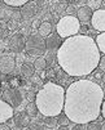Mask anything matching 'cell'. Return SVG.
<instances>
[{"label":"cell","instance_id":"obj_24","mask_svg":"<svg viewBox=\"0 0 105 130\" xmlns=\"http://www.w3.org/2000/svg\"><path fill=\"white\" fill-rule=\"evenodd\" d=\"M59 124H60V126H67L69 125V122H70V120L65 116V115H62V116H60L59 117V121H57Z\"/></svg>","mask_w":105,"mask_h":130},{"label":"cell","instance_id":"obj_34","mask_svg":"<svg viewBox=\"0 0 105 130\" xmlns=\"http://www.w3.org/2000/svg\"><path fill=\"white\" fill-rule=\"evenodd\" d=\"M59 130H69L67 126H59Z\"/></svg>","mask_w":105,"mask_h":130},{"label":"cell","instance_id":"obj_5","mask_svg":"<svg viewBox=\"0 0 105 130\" xmlns=\"http://www.w3.org/2000/svg\"><path fill=\"white\" fill-rule=\"evenodd\" d=\"M25 50L27 52V54L34 55V57H43V54L45 53L47 48H45V39L39 36L38 34H31L29 38L26 39L25 43Z\"/></svg>","mask_w":105,"mask_h":130},{"label":"cell","instance_id":"obj_29","mask_svg":"<svg viewBox=\"0 0 105 130\" xmlns=\"http://www.w3.org/2000/svg\"><path fill=\"white\" fill-rule=\"evenodd\" d=\"M16 26H17V22H16L14 20H10V21L8 22V28H9V30H13Z\"/></svg>","mask_w":105,"mask_h":130},{"label":"cell","instance_id":"obj_4","mask_svg":"<svg viewBox=\"0 0 105 130\" xmlns=\"http://www.w3.org/2000/svg\"><path fill=\"white\" fill-rule=\"evenodd\" d=\"M79 30H80V22L78 21V18L75 15L66 14L60 18L56 25L57 35L61 39H67V38L78 35Z\"/></svg>","mask_w":105,"mask_h":130},{"label":"cell","instance_id":"obj_14","mask_svg":"<svg viewBox=\"0 0 105 130\" xmlns=\"http://www.w3.org/2000/svg\"><path fill=\"white\" fill-rule=\"evenodd\" d=\"M16 125L17 126H24V127H27L30 125V117L26 115V113H18L16 116Z\"/></svg>","mask_w":105,"mask_h":130},{"label":"cell","instance_id":"obj_22","mask_svg":"<svg viewBox=\"0 0 105 130\" xmlns=\"http://www.w3.org/2000/svg\"><path fill=\"white\" fill-rule=\"evenodd\" d=\"M86 7H88L92 12L99 10L101 7V0H88V2H86Z\"/></svg>","mask_w":105,"mask_h":130},{"label":"cell","instance_id":"obj_8","mask_svg":"<svg viewBox=\"0 0 105 130\" xmlns=\"http://www.w3.org/2000/svg\"><path fill=\"white\" fill-rule=\"evenodd\" d=\"M4 101L10 104L12 107H16V106H18L22 101V95H21V93L20 91H17V90H13V89H9L7 91H4Z\"/></svg>","mask_w":105,"mask_h":130},{"label":"cell","instance_id":"obj_18","mask_svg":"<svg viewBox=\"0 0 105 130\" xmlns=\"http://www.w3.org/2000/svg\"><path fill=\"white\" fill-rule=\"evenodd\" d=\"M38 112H39V109H38L37 104H35V102L27 103V106H26V115L29 117H35L38 115Z\"/></svg>","mask_w":105,"mask_h":130},{"label":"cell","instance_id":"obj_26","mask_svg":"<svg viewBox=\"0 0 105 130\" xmlns=\"http://www.w3.org/2000/svg\"><path fill=\"white\" fill-rule=\"evenodd\" d=\"M102 72H105V55H102V57H100V61H99V66H97Z\"/></svg>","mask_w":105,"mask_h":130},{"label":"cell","instance_id":"obj_37","mask_svg":"<svg viewBox=\"0 0 105 130\" xmlns=\"http://www.w3.org/2000/svg\"><path fill=\"white\" fill-rule=\"evenodd\" d=\"M22 130H30V129H29V127H24Z\"/></svg>","mask_w":105,"mask_h":130},{"label":"cell","instance_id":"obj_25","mask_svg":"<svg viewBox=\"0 0 105 130\" xmlns=\"http://www.w3.org/2000/svg\"><path fill=\"white\" fill-rule=\"evenodd\" d=\"M87 130H101V125L96 122H90L87 124Z\"/></svg>","mask_w":105,"mask_h":130},{"label":"cell","instance_id":"obj_36","mask_svg":"<svg viewBox=\"0 0 105 130\" xmlns=\"http://www.w3.org/2000/svg\"><path fill=\"white\" fill-rule=\"evenodd\" d=\"M101 5H102V7H105V0H104V2H101Z\"/></svg>","mask_w":105,"mask_h":130},{"label":"cell","instance_id":"obj_31","mask_svg":"<svg viewBox=\"0 0 105 130\" xmlns=\"http://www.w3.org/2000/svg\"><path fill=\"white\" fill-rule=\"evenodd\" d=\"M100 115H102V117L105 119V99H104V102H102V104H101V111H100Z\"/></svg>","mask_w":105,"mask_h":130},{"label":"cell","instance_id":"obj_33","mask_svg":"<svg viewBox=\"0 0 105 130\" xmlns=\"http://www.w3.org/2000/svg\"><path fill=\"white\" fill-rule=\"evenodd\" d=\"M37 130H51V129H49L48 126H39Z\"/></svg>","mask_w":105,"mask_h":130},{"label":"cell","instance_id":"obj_16","mask_svg":"<svg viewBox=\"0 0 105 130\" xmlns=\"http://www.w3.org/2000/svg\"><path fill=\"white\" fill-rule=\"evenodd\" d=\"M32 66H34V70H37L38 72H42L47 67V59L44 57H39V58H37V59L34 61V64Z\"/></svg>","mask_w":105,"mask_h":130},{"label":"cell","instance_id":"obj_19","mask_svg":"<svg viewBox=\"0 0 105 130\" xmlns=\"http://www.w3.org/2000/svg\"><path fill=\"white\" fill-rule=\"evenodd\" d=\"M13 15V10L10 8H8V5L5 7V4H0V20L3 18H10Z\"/></svg>","mask_w":105,"mask_h":130},{"label":"cell","instance_id":"obj_35","mask_svg":"<svg viewBox=\"0 0 105 130\" xmlns=\"http://www.w3.org/2000/svg\"><path fill=\"white\" fill-rule=\"evenodd\" d=\"M101 129H102V130H105V122H104V125H101Z\"/></svg>","mask_w":105,"mask_h":130},{"label":"cell","instance_id":"obj_3","mask_svg":"<svg viewBox=\"0 0 105 130\" xmlns=\"http://www.w3.org/2000/svg\"><path fill=\"white\" fill-rule=\"evenodd\" d=\"M65 89L55 83H47L35 95V104L45 117H56L64 109Z\"/></svg>","mask_w":105,"mask_h":130},{"label":"cell","instance_id":"obj_21","mask_svg":"<svg viewBox=\"0 0 105 130\" xmlns=\"http://www.w3.org/2000/svg\"><path fill=\"white\" fill-rule=\"evenodd\" d=\"M21 71L26 77H31L34 75V66H31L30 63H24L21 67Z\"/></svg>","mask_w":105,"mask_h":130},{"label":"cell","instance_id":"obj_23","mask_svg":"<svg viewBox=\"0 0 105 130\" xmlns=\"http://www.w3.org/2000/svg\"><path fill=\"white\" fill-rule=\"evenodd\" d=\"M66 8H67V3H66V2H61V3H59V5H57V8H56V13L60 14V13L65 12Z\"/></svg>","mask_w":105,"mask_h":130},{"label":"cell","instance_id":"obj_17","mask_svg":"<svg viewBox=\"0 0 105 130\" xmlns=\"http://www.w3.org/2000/svg\"><path fill=\"white\" fill-rule=\"evenodd\" d=\"M5 5L10 7V8H22L25 7L29 2L27 0H4L3 2Z\"/></svg>","mask_w":105,"mask_h":130},{"label":"cell","instance_id":"obj_28","mask_svg":"<svg viewBox=\"0 0 105 130\" xmlns=\"http://www.w3.org/2000/svg\"><path fill=\"white\" fill-rule=\"evenodd\" d=\"M74 9H75V8H74L72 4H70V5H67V8H66V10H65V12H67V13H69V15H74Z\"/></svg>","mask_w":105,"mask_h":130},{"label":"cell","instance_id":"obj_30","mask_svg":"<svg viewBox=\"0 0 105 130\" xmlns=\"http://www.w3.org/2000/svg\"><path fill=\"white\" fill-rule=\"evenodd\" d=\"M40 23H42V21H40V20H35V21L32 22V27H34L35 30H38V28H39V26H40Z\"/></svg>","mask_w":105,"mask_h":130},{"label":"cell","instance_id":"obj_11","mask_svg":"<svg viewBox=\"0 0 105 130\" xmlns=\"http://www.w3.org/2000/svg\"><path fill=\"white\" fill-rule=\"evenodd\" d=\"M92 10L88 8V7H83V8H79L78 12H77V18L78 21L82 22L83 25H87L88 22H91V18H92Z\"/></svg>","mask_w":105,"mask_h":130},{"label":"cell","instance_id":"obj_12","mask_svg":"<svg viewBox=\"0 0 105 130\" xmlns=\"http://www.w3.org/2000/svg\"><path fill=\"white\" fill-rule=\"evenodd\" d=\"M62 44L61 41V38L59 35H49L48 38L45 39V48L47 49H51V50H57L60 48V45Z\"/></svg>","mask_w":105,"mask_h":130},{"label":"cell","instance_id":"obj_7","mask_svg":"<svg viewBox=\"0 0 105 130\" xmlns=\"http://www.w3.org/2000/svg\"><path fill=\"white\" fill-rule=\"evenodd\" d=\"M16 67V59L13 54H3L0 57V72L7 75L10 73Z\"/></svg>","mask_w":105,"mask_h":130},{"label":"cell","instance_id":"obj_6","mask_svg":"<svg viewBox=\"0 0 105 130\" xmlns=\"http://www.w3.org/2000/svg\"><path fill=\"white\" fill-rule=\"evenodd\" d=\"M91 25L94 30L100 31V34L105 32V9H99L92 13Z\"/></svg>","mask_w":105,"mask_h":130},{"label":"cell","instance_id":"obj_27","mask_svg":"<svg viewBox=\"0 0 105 130\" xmlns=\"http://www.w3.org/2000/svg\"><path fill=\"white\" fill-rule=\"evenodd\" d=\"M73 130H87V125H83V124H75Z\"/></svg>","mask_w":105,"mask_h":130},{"label":"cell","instance_id":"obj_2","mask_svg":"<svg viewBox=\"0 0 105 130\" xmlns=\"http://www.w3.org/2000/svg\"><path fill=\"white\" fill-rule=\"evenodd\" d=\"M57 62L69 76H88L99 66L100 52L91 36L75 35L62 41L57 49Z\"/></svg>","mask_w":105,"mask_h":130},{"label":"cell","instance_id":"obj_1","mask_svg":"<svg viewBox=\"0 0 105 130\" xmlns=\"http://www.w3.org/2000/svg\"><path fill=\"white\" fill-rule=\"evenodd\" d=\"M104 102L102 88L92 80H78L65 90L64 115L74 124L87 125L100 116Z\"/></svg>","mask_w":105,"mask_h":130},{"label":"cell","instance_id":"obj_32","mask_svg":"<svg viewBox=\"0 0 105 130\" xmlns=\"http://www.w3.org/2000/svg\"><path fill=\"white\" fill-rule=\"evenodd\" d=\"M0 130H10V127L4 125V124H0Z\"/></svg>","mask_w":105,"mask_h":130},{"label":"cell","instance_id":"obj_9","mask_svg":"<svg viewBox=\"0 0 105 130\" xmlns=\"http://www.w3.org/2000/svg\"><path fill=\"white\" fill-rule=\"evenodd\" d=\"M25 43H26V39L22 34H14L12 38H10V41H9V46L13 52H21L24 48H25Z\"/></svg>","mask_w":105,"mask_h":130},{"label":"cell","instance_id":"obj_10","mask_svg":"<svg viewBox=\"0 0 105 130\" xmlns=\"http://www.w3.org/2000/svg\"><path fill=\"white\" fill-rule=\"evenodd\" d=\"M13 107L8 104L5 101H0V124H4L5 121L13 117Z\"/></svg>","mask_w":105,"mask_h":130},{"label":"cell","instance_id":"obj_13","mask_svg":"<svg viewBox=\"0 0 105 130\" xmlns=\"http://www.w3.org/2000/svg\"><path fill=\"white\" fill-rule=\"evenodd\" d=\"M52 32V25L48 21H44L40 23L39 28H38V35L42 36V38H48Z\"/></svg>","mask_w":105,"mask_h":130},{"label":"cell","instance_id":"obj_15","mask_svg":"<svg viewBox=\"0 0 105 130\" xmlns=\"http://www.w3.org/2000/svg\"><path fill=\"white\" fill-rule=\"evenodd\" d=\"M95 43L97 45V49L99 52H101L104 55H105V32H101L96 36V39H95Z\"/></svg>","mask_w":105,"mask_h":130},{"label":"cell","instance_id":"obj_20","mask_svg":"<svg viewBox=\"0 0 105 130\" xmlns=\"http://www.w3.org/2000/svg\"><path fill=\"white\" fill-rule=\"evenodd\" d=\"M37 3H27L26 5H25V8H24V14L25 15H27V17H30V15H32L35 12H37Z\"/></svg>","mask_w":105,"mask_h":130}]
</instances>
